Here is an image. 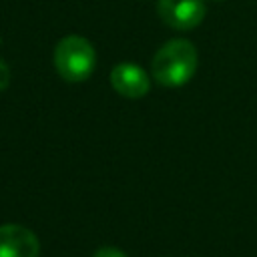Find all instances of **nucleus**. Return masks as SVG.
I'll return each mask as SVG.
<instances>
[{"mask_svg": "<svg viewBox=\"0 0 257 257\" xmlns=\"http://www.w3.org/2000/svg\"><path fill=\"white\" fill-rule=\"evenodd\" d=\"M157 10L161 20L177 30L197 28L205 18L203 0H159Z\"/></svg>", "mask_w": 257, "mask_h": 257, "instance_id": "nucleus-3", "label": "nucleus"}, {"mask_svg": "<svg viewBox=\"0 0 257 257\" xmlns=\"http://www.w3.org/2000/svg\"><path fill=\"white\" fill-rule=\"evenodd\" d=\"M10 84V68L4 60H0V92L6 90Z\"/></svg>", "mask_w": 257, "mask_h": 257, "instance_id": "nucleus-7", "label": "nucleus"}, {"mask_svg": "<svg viewBox=\"0 0 257 257\" xmlns=\"http://www.w3.org/2000/svg\"><path fill=\"white\" fill-rule=\"evenodd\" d=\"M199 66L197 48L185 38H173L163 44L151 62L153 78L165 88H179L187 84Z\"/></svg>", "mask_w": 257, "mask_h": 257, "instance_id": "nucleus-1", "label": "nucleus"}, {"mask_svg": "<svg viewBox=\"0 0 257 257\" xmlns=\"http://www.w3.org/2000/svg\"><path fill=\"white\" fill-rule=\"evenodd\" d=\"M211 2H223V0H211Z\"/></svg>", "mask_w": 257, "mask_h": 257, "instance_id": "nucleus-8", "label": "nucleus"}, {"mask_svg": "<svg viewBox=\"0 0 257 257\" xmlns=\"http://www.w3.org/2000/svg\"><path fill=\"white\" fill-rule=\"evenodd\" d=\"M96 66L94 46L78 34H68L54 46V68L66 82L86 80Z\"/></svg>", "mask_w": 257, "mask_h": 257, "instance_id": "nucleus-2", "label": "nucleus"}, {"mask_svg": "<svg viewBox=\"0 0 257 257\" xmlns=\"http://www.w3.org/2000/svg\"><path fill=\"white\" fill-rule=\"evenodd\" d=\"M110 84L114 92L124 98H141L151 88V76L143 66L135 62H120L110 70Z\"/></svg>", "mask_w": 257, "mask_h": 257, "instance_id": "nucleus-4", "label": "nucleus"}, {"mask_svg": "<svg viewBox=\"0 0 257 257\" xmlns=\"http://www.w3.org/2000/svg\"><path fill=\"white\" fill-rule=\"evenodd\" d=\"M40 241L38 237L22 225H2L0 227V257H38Z\"/></svg>", "mask_w": 257, "mask_h": 257, "instance_id": "nucleus-5", "label": "nucleus"}, {"mask_svg": "<svg viewBox=\"0 0 257 257\" xmlns=\"http://www.w3.org/2000/svg\"><path fill=\"white\" fill-rule=\"evenodd\" d=\"M92 257H126V253L120 251L118 247H108L106 245V247H98Z\"/></svg>", "mask_w": 257, "mask_h": 257, "instance_id": "nucleus-6", "label": "nucleus"}]
</instances>
